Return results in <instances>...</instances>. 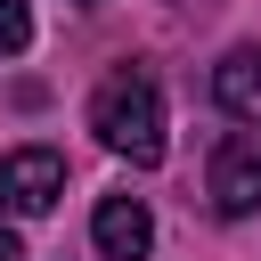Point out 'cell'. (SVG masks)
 Segmentation results:
<instances>
[{
    "instance_id": "obj_1",
    "label": "cell",
    "mask_w": 261,
    "mask_h": 261,
    "mask_svg": "<svg viewBox=\"0 0 261 261\" xmlns=\"http://www.w3.org/2000/svg\"><path fill=\"white\" fill-rule=\"evenodd\" d=\"M90 130L122 155V163H163V90L147 82V73H114V82H98V98H90Z\"/></svg>"
},
{
    "instance_id": "obj_2",
    "label": "cell",
    "mask_w": 261,
    "mask_h": 261,
    "mask_svg": "<svg viewBox=\"0 0 261 261\" xmlns=\"http://www.w3.org/2000/svg\"><path fill=\"white\" fill-rule=\"evenodd\" d=\"M57 196H65V155L57 147H8L0 155V212L41 220Z\"/></svg>"
},
{
    "instance_id": "obj_3",
    "label": "cell",
    "mask_w": 261,
    "mask_h": 261,
    "mask_svg": "<svg viewBox=\"0 0 261 261\" xmlns=\"http://www.w3.org/2000/svg\"><path fill=\"white\" fill-rule=\"evenodd\" d=\"M212 204H220L228 220L261 212V130H228V139L212 147Z\"/></svg>"
},
{
    "instance_id": "obj_4",
    "label": "cell",
    "mask_w": 261,
    "mask_h": 261,
    "mask_svg": "<svg viewBox=\"0 0 261 261\" xmlns=\"http://www.w3.org/2000/svg\"><path fill=\"white\" fill-rule=\"evenodd\" d=\"M90 237H98L106 261H147V245H155V212H147L139 196H98Z\"/></svg>"
},
{
    "instance_id": "obj_5",
    "label": "cell",
    "mask_w": 261,
    "mask_h": 261,
    "mask_svg": "<svg viewBox=\"0 0 261 261\" xmlns=\"http://www.w3.org/2000/svg\"><path fill=\"white\" fill-rule=\"evenodd\" d=\"M212 98L237 114V122H261V49H228L212 65Z\"/></svg>"
},
{
    "instance_id": "obj_6",
    "label": "cell",
    "mask_w": 261,
    "mask_h": 261,
    "mask_svg": "<svg viewBox=\"0 0 261 261\" xmlns=\"http://www.w3.org/2000/svg\"><path fill=\"white\" fill-rule=\"evenodd\" d=\"M24 41H33V8L24 0H0V57H16Z\"/></svg>"
},
{
    "instance_id": "obj_7",
    "label": "cell",
    "mask_w": 261,
    "mask_h": 261,
    "mask_svg": "<svg viewBox=\"0 0 261 261\" xmlns=\"http://www.w3.org/2000/svg\"><path fill=\"white\" fill-rule=\"evenodd\" d=\"M0 261H24V245H16V228H0Z\"/></svg>"
}]
</instances>
